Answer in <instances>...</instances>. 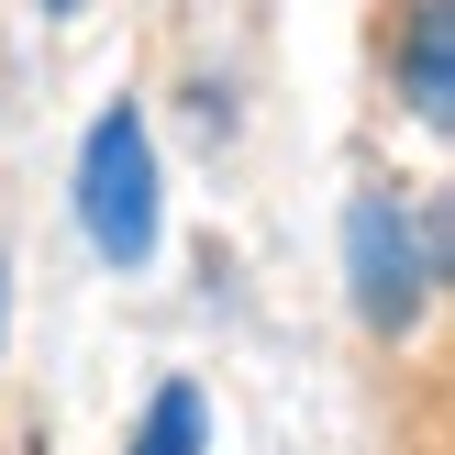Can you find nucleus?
Here are the masks:
<instances>
[{"label":"nucleus","mask_w":455,"mask_h":455,"mask_svg":"<svg viewBox=\"0 0 455 455\" xmlns=\"http://www.w3.org/2000/svg\"><path fill=\"white\" fill-rule=\"evenodd\" d=\"M78 222H89V244H100L111 267L156 256V145H145V123H133V100L100 111L89 145H78Z\"/></svg>","instance_id":"1"},{"label":"nucleus","mask_w":455,"mask_h":455,"mask_svg":"<svg viewBox=\"0 0 455 455\" xmlns=\"http://www.w3.org/2000/svg\"><path fill=\"white\" fill-rule=\"evenodd\" d=\"M345 278H355V311H367L378 333H411L422 300H434V244H422V222L400 212L389 189H367L345 212Z\"/></svg>","instance_id":"2"},{"label":"nucleus","mask_w":455,"mask_h":455,"mask_svg":"<svg viewBox=\"0 0 455 455\" xmlns=\"http://www.w3.org/2000/svg\"><path fill=\"white\" fill-rule=\"evenodd\" d=\"M411 111L422 123H444L455 111V0H411Z\"/></svg>","instance_id":"3"},{"label":"nucleus","mask_w":455,"mask_h":455,"mask_svg":"<svg viewBox=\"0 0 455 455\" xmlns=\"http://www.w3.org/2000/svg\"><path fill=\"white\" fill-rule=\"evenodd\" d=\"M133 455H200V389H189V378H167V389L145 400V434H133Z\"/></svg>","instance_id":"4"},{"label":"nucleus","mask_w":455,"mask_h":455,"mask_svg":"<svg viewBox=\"0 0 455 455\" xmlns=\"http://www.w3.org/2000/svg\"><path fill=\"white\" fill-rule=\"evenodd\" d=\"M44 12H67V0H44Z\"/></svg>","instance_id":"5"}]
</instances>
